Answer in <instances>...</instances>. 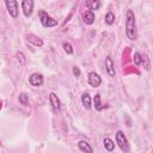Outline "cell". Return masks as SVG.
<instances>
[{
    "label": "cell",
    "mask_w": 153,
    "mask_h": 153,
    "mask_svg": "<svg viewBox=\"0 0 153 153\" xmlns=\"http://www.w3.org/2000/svg\"><path fill=\"white\" fill-rule=\"evenodd\" d=\"M115 139H116V143L121 148V151L124 152V153H128L130 147H129V142H128L124 133L122 130H117L116 131V135H115Z\"/></svg>",
    "instance_id": "obj_2"
},
{
    "label": "cell",
    "mask_w": 153,
    "mask_h": 153,
    "mask_svg": "<svg viewBox=\"0 0 153 153\" xmlns=\"http://www.w3.org/2000/svg\"><path fill=\"white\" fill-rule=\"evenodd\" d=\"M105 69H106V73L109 74V76H115L116 75L114 62H112V60H111L110 56H106L105 57Z\"/></svg>",
    "instance_id": "obj_9"
},
{
    "label": "cell",
    "mask_w": 153,
    "mask_h": 153,
    "mask_svg": "<svg viewBox=\"0 0 153 153\" xmlns=\"http://www.w3.org/2000/svg\"><path fill=\"white\" fill-rule=\"evenodd\" d=\"M105 23H106L108 25H112V24L115 23V14H114L111 11H109V12L105 14Z\"/></svg>",
    "instance_id": "obj_17"
},
{
    "label": "cell",
    "mask_w": 153,
    "mask_h": 153,
    "mask_svg": "<svg viewBox=\"0 0 153 153\" xmlns=\"http://www.w3.org/2000/svg\"><path fill=\"white\" fill-rule=\"evenodd\" d=\"M78 147L80 151L85 152V153H93V148L91 147V145L87 142V141H84V140H80L78 142Z\"/></svg>",
    "instance_id": "obj_11"
},
{
    "label": "cell",
    "mask_w": 153,
    "mask_h": 153,
    "mask_svg": "<svg viewBox=\"0 0 153 153\" xmlns=\"http://www.w3.org/2000/svg\"><path fill=\"white\" fill-rule=\"evenodd\" d=\"M26 39H27L29 42L33 43L36 47H42V45H43V41H42L39 37L35 36V35H27V36H26Z\"/></svg>",
    "instance_id": "obj_13"
},
{
    "label": "cell",
    "mask_w": 153,
    "mask_h": 153,
    "mask_svg": "<svg viewBox=\"0 0 153 153\" xmlns=\"http://www.w3.org/2000/svg\"><path fill=\"white\" fill-rule=\"evenodd\" d=\"M82 19H84V23H85V24L91 25V24L94 22V13H93V11L86 10V11L82 13Z\"/></svg>",
    "instance_id": "obj_10"
},
{
    "label": "cell",
    "mask_w": 153,
    "mask_h": 153,
    "mask_svg": "<svg viewBox=\"0 0 153 153\" xmlns=\"http://www.w3.org/2000/svg\"><path fill=\"white\" fill-rule=\"evenodd\" d=\"M126 35L131 41H135L137 38L135 14H134V12L131 10H128L127 14H126Z\"/></svg>",
    "instance_id": "obj_1"
},
{
    "label": "cell",
    "mask_w": 153,
    "mask_h": 153,
    "mask_svg": "<svg viewBox=\"0 0 153 153\" xmlns=\"http://www.w3.org/2000/svg\"><path fill=\"white\" fill-rule=\"evenodd\" d=\"M18 99H19V102H20L23 105H27V104H29V99H27V96H26L25 93H20L19 97H18Z\"/></svg>",
    "instance_id": "obj_21"
},
{
    "label": "cell",
    "mask_w": 153,
    "mask_h": 153,
    "mask_svg": "<svg viewBox=\"0 0 153 153\" xmlns=\"http://www.w3.org/2000/svg\"><path fill=\"white\" fill-rule=\"evenodd\" d=\"M33 5H35V2L32 0H24V1H22V8H23V13H24L25 17H30L32 14Z\"/></svg>",
    "instance_id": "obj_6"
},
{
    "label": "cell",
    "mask_w": 153,
    "mask_h": 153,
    "mask_svg": "<svg viewBox=\"0 0 153 153\" xmlns=\"http://www.w3.org/2000/svg\"><path fill=\"white\" fill-rule=\"evenodd\" d=\"M103 145H104V147H105V149L108 152H112L114 148H115V142L111 139H109V137H105L103 140Z\"/></svg>",
    "instance_id": "obj_14"
},
{
    "label": "cell",
    "mask_w": 153,
    "mask_h": 153,
    "mask_svg": "<svg viewBox=\"0 0 153 153\" xmlns=\"http://www.w3.org/2000/svg\"><path fill=\"white\" fill-rule=\"evenodd\" d=\"M87 82L92 87H98L102 84V79L96 72H90L88 75H87Z\"/></svg>",
    "instance_id": "obj_5"
},
{
    "label": "cell",
    "mask_w": 153,
    "mask_h": 153,
    "mask_svg": "<svg viewBox=\"0 0 153 153\" xmlns=\"http://www.w3.org/2000/svg\"><path fill=\"white\" fill-rule=\"evenodd\" d=\"M93 106H94V109L98 110V111H100V110H103V109L105 108V106L102 105V103H100V94H99V93H97V94L94 96V98H93Z\"/></svg>",
    "instance_id": "obj_15"
},
{
    "label": "cell",
    "mask_w": 153,
    "mask_h": 153,
    "mask_svg": "<svg viewBox=\"0 0 153 153\" xmlns=\"http://www.w3.org/2000/svg\"><path fill=\"white\" fill-rule=\"evenodd\" d=\"M16 56H17L18 61H20V65H22V66H24V65L26 63V59H25V56H24V54H23L22 51H17Z\"/></svg>",
    "instance_id": "obj_20"
},
{
    "label": "cell",
    "mask_w": 153,
    "mask_h": 153,
    "mask_svg": "<svg viewBox=\"0 0 153 153\" xmlns=\"http://www.w3.org/2000/svg\"><path fill=\"white\" fill-rule=\"evenodd\" d=\"M86 7L91 11L93 10H98L100 7V1L98 0H92V1H86Z\"/></svg>",
    "instance_id": "obj_16"
},
{
    "label": "cell",
    "mask_w": 153,
    "mask_h": 153,
    "mask_svg": "<svg viewBox=\"0 0 153 153\" xmlns=\"http://www.w3.org/2000/svg\"><path fill=\"white\" fill-rule=\"evenodd\" d=\"M29 82L32 86H41L43 84V76H42V74H38V73L31 74L30 78H29Z\"/></svg>",
    "instance_id": "obj_8"
},
{
    "label": "cell",
    "mask_w": 153,
    "mask_h": 153,
    "mask_svg": "<svg viewBox=\"0 0 153 153\" xmlns=\"http://www.w3.org/2000/svg\"><path fill=\"white\" fill-rule=\"evenodd\" d=\"M5 5L7 7V11H8L10 16L12 18H17L18 17V2L16 0H6Z\"/></svg>",
    "instance_id": "obj_4"
},
{
    "label": "cell",
    "mask_w": 153,
    "mask_h": 153,
    "mask_svg": "<svg viewBox=\"0 0 153 153\" xmlns=\"http://www.w3.org/2000/svg\"><path fill=\"white\" fill-rule=\"evenodd\" d=\"M80 73H81V72H80V69H79V67H76V66H74V67H73V74H74L75 76H79V75H80Z\"/></svg>",
    "instance_id": "obj_22"
},
{
    "label": "cell",
    "mask_w": 153,
    "mask_h": 153,
    "mask_svg": "<svg viewBox=\"0 0 153 153\" xmlns=\"http://www.w3.org/2000/svg\"><path fill=\"white\" fill-rule=\"evenodd\" d=\"M142 59H143V56L140 54V53H135L134 54V63L136 65V66H140L141 63H142Z\"/></svg>",
    "instance_id": "obj_18"
},
{
    "label": "cell",
    "mask_w": 153,
    "mask_h": 153,
    "mask_svg": "<svg viewBox=\"0 0 153 153\" xmlns=\"http://www.w3.org/2000/svg\"><path fill=\"white\" fill-rule=\"evenodd\" d=\"M81 103H82V105H84V108L85 109H91V106H92V100H91V97H90V94L87 93V92H85V93H82V96H81Z\"/></svg>",
    "instance_id": "obj_12"
},
{
    "label": "cell",
    "mask_w": 153,
    "mask_h": 153,
    "mask_svg": "<svg viewBox=\"0 0 153 153\" xmlns=\"http://www.w3.org/2000/svg\"><path fill=\"white\" fill-rule=\"evenodd\" d=\"M49 100H50V104H51V106L54 109V112L57 114L61 110V102H60V99L57 98V96L54 92H51L49 94Z\"/></svg>",
    "instance_id": "obj_7"
},
{
    "label": "cell",
    "mask_w": 153,
    "mask_h": 153,
    "mask_svg": "<svg viewBox=\"0 0 153 153\" xmlns=\"http://www.w3.org/2000/svg\"><path fill=\"white\" fill-rule=\"evenodd\" d=\"M39 20L44 27H53L57 25V20L53 19L45 11H39Z\"/></svg>",
    "instance_id": "obj_3"
},
{
    "label": "cell",
    "mask_w": 153,
    "mask_h": 153,
    "mask_svg": "<svg viewBox=\"0 0 153 153\" xmlns=\"http://www.w3.org/2000/svg\"><path fill=\"white\" fill-rule=\"evenodd\" d=\"M62 47H63V50L67 53V54H73V47H72V44L69 43V42H65L63 44H62Z\"/></svg>",
    "instance_id": "obj_19"
}]
</instances>
